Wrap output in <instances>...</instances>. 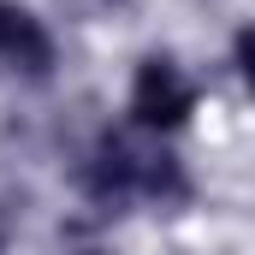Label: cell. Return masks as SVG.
Listing matches in <instances>:
<instances>
[{"instance_id": "cell-5", "label": "cell", "mask_w": 255, "mask_h": 255, "mask_svg": "<svg viewBox=\"0 0 255 255\" xmlns=\"http://www.w3.org/2000/svg\"><path fill=\"white\" fill-rule=\"evenodd\" d=\"M0 250H6V226H0Z\"/></svg>"}, {"instance_id": "cell-2", "label": "cell", "mask_w": 255, "mask_h": 255, "mask_svg": "<svg viewBox=\"0 0 255 255\" xmlns=\"http://www.w3.org/2000/svg\"><path fill=\"white\" fill-rule=\"evenodd\" d=\"M0 60L24 65L30 77H48L54 71V36H48V24L36 12L12 6V0H0Z\"/></svg>"}, {"instance_id": "cell-6", "label": "cell", "mask_w": 255, "mask_h": 255, "mask_svg": "<svg viewBox=\"0 0 255 255\" xmlns=\"http://www.w3.org/2000/svg\"><path fill=\"white\" fill-rule=\"evenodd\" d=\"M83 255H101V250H83Z\"/></svg>"}, {"instance_id": "cell-4", "label": "cell", "mask_w": 255, "mask_h": 255, "mask_svg": "<svg viewBox=\"0 0 255 255\" xmlns=\"http://www.w3.org/2000/svg\"><path fill=\"white\" fill-rule=\"evenodd\" d=\"M238 71H244V83L255 89V24L238 30Z\"/></svg>"}, {"instance_id": "cell-1", "label": "cell", "mask_w": 255, "mask_h": 255, "mask_svg": "<svg viewBox=\"0 0 255 255\" xmlns=\"http://www.w3.org/2000/svg\"><path fill=\"white\" fill-rule=\"evenodd\" d=\"M196 113V89L184 83V71L166 54H148L130 77V119L142 130H178Z\"/></svg>"}, {"instance_id": "cell-3", "label": "cell", "mask_w": 255, "mask_h": 255, "mask_svg": "<svg viewBox=\"0 0 255 255\" xmlns=\"http://www.w3.org/2000/svg\"><path fill=\"white\" fill-rule=\"evenodd\" d=\"M136 196H148V202H160V208H184V202H190V172H184V160L166 154V148H142V160H136Z\"/></svg>"}]
</instances>
